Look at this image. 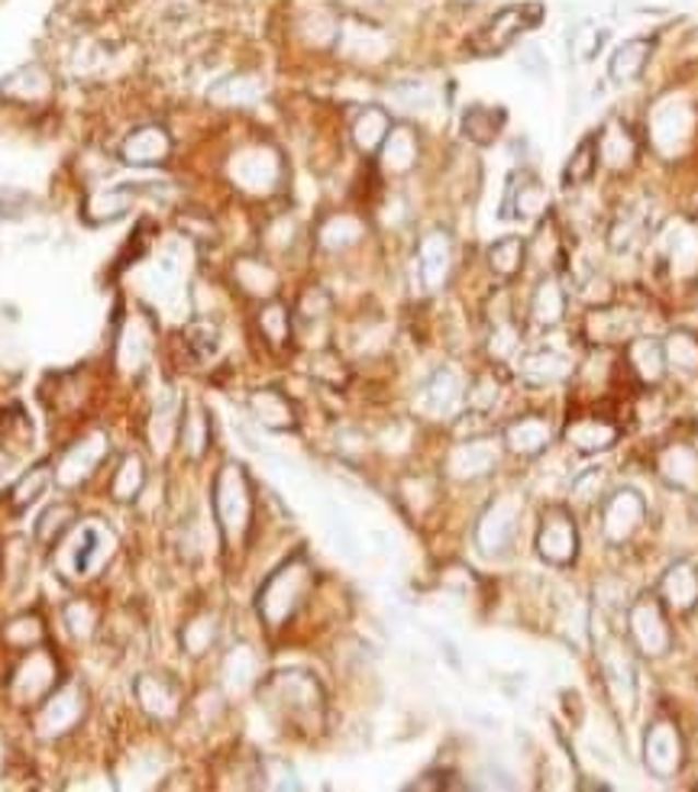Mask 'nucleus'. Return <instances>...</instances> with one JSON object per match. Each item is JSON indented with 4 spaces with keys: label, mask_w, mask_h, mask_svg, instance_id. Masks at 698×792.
<instances>
[{
    "label": "nucleus",
    "mask_w": 698,
    "mask_h": 792,
    "mask_svg": "<svg viewBox=\"0 0 698 792\" xmlns=\"http://www.w3.org/2000/svg\"><path fill=\"white\" fill-rule=\"evenodd\" d=\"M307 589V567L304 563H288L276 576L266 582V589L259 592V612L263 618L279 628L281 621L298 608L301 595Z\"/></svg>",
    "instance_id": "4"
},
{
    "label": "nucleus",
    "mask_w": 698,
    "mask_h": 792,
    "mask_svg": "<svg viewBox=\"0 0 698 792\" xmlns=\"http://www.w3.org/2000/svg\"><path fill=\"white\" fill-rule=\"evenodd\" d=\"M263 94H266L263 78H256V74H230V78H220L210 88L208 97L217 107H253L256 101H263Z\"/></svg>",
    "instance_id": "20"
},
{
    "label": "nucleus",
    "mask_w": 698,
    "mask_h": 792,
    "mask_svg": "<svg viewBox=\"0 0 698 792\" xmlns=\"http://www.w3.org/2000/svg\"><path fill=\"white\" fill-rule=\"evenodd\" d=\"M531 317L540 324V327H557L559 321L566 317V291L559 289L557 279H544L534 298H531Z\"/></svg>",
    "instance_id": "30"
},
{
    "label": "nucleus",
    "mask_w": 698,
    "mask_h": 792,
    "mask_svg": "<svg viewBox=\"0 0 698 792\" xmlns=\"http://www.w3.org/2000/svg\"><path fill=\"white\" fill-rule=\"evenodd\" d=\"M666 350V365L683 369V372H698V343L686 334H676L663 343Z\"/></svg>",
    "instance_id": "38"
},
{
    "label": "nucleus",
    "mask_w": 698,
    "mask_h": 792,
    "mask_svg": "<svg viewBox=\"0 0 698 792\" xmlns=\"http://www.w3.org/2000/svg\"><path fill=\"white\" fill-rule=\"evenodd\" d=\"M618 436H621V428L615 421H608L605 415H582L566 424V443L575 453H602V450L615 446Z\"/></svg>",
    "instance_id": "14"
},
{
    "label": "nucleus",
    "mask_w": 698,
    "mask_h": 792,
    "mask_svg": "<svg viewBox=\"0 0 698 792\" xmlns=\"http://www.w3.org/2000/svg\"><path fill=\"white\" fill-rule=\"evenodd\" d=\"M602 676H605V686H608V692L615 696V702H621V706L633 702V696H637V679H633V663H630L625 650H602Z\"/></svg>",
    "instance_id": "21"
},
{
    "label": "nucleus",
    "mask_w": 698,
    "mask_h": 792,
    "mask_svg": "<svg viewBox=\"0 0 698 792\" xmlns=\"http://www.w3.org/2000/svg\"><path fill=\"white\" fill-rule=\"evenodd\" d=\"M508 114L501 107H486V104H473L463 114V137L479 145H489L498 140L501 127H504Z\"/></svg>",
    "instance_id": "27"
},
{
    "label": "nucleus",
    "mask_w": 698,
    "mask_h": 792,
    "mask_svg": "<svg viewBox=\"0 0 698 792\" xmlns=\"http://www.w3.org/2000/svg\"><path fill=\"white\" fill-rule=\"evenodd\" d=\"M686 760V747H683V734L673 721H656L650 724L647 737H643V764L653 777L660 780H673L683 770Z\"/></svg>",
    "instance_id": "5"
},
{
    "label": "nucleus",
    "mask_w": 698,
    "mask_h": 792,
    "mask_svg": "<svg viewBox=\"0 0 698 792\" xmlns=\"http://www.w3.org/2000/svg\"><path fill=\"white\" fill-rule=\"evenodd\" d=\"M233 279H236L240 289L246 291V294H253V298H272L276 289H279V272L269 263H263V259H240L233 266Z\"/></svg>",
    "instance_id": "28"
},
{
    "label": "nucleus",
    "mask_w": 698,
    "mask_h": 792,
    "mask_svg": "<svg viewBox=\"0 0 698 792\" xmlns=\"http://www.w3.org/2000/svg\"><path fill=\"white\" fill-rule=\"evenodd\" d=\"M420 143L418 133L411 127H392V133L385 137V143L379 149V159L385 165V172L392 175H405L418 165Z\"/></svg>",
    "instance_id": "19"
},
{
    "label": "nucleus",
    "mask_w": 698,
    "mask_h": 792,
    "mask_svg": "<svg viewBox=\"0 0 698 792\" xmlns=\"http://www.w3.org/2000/svg\"><path fill=\"white\" fill-rule=\"evenodd\" d=\"M605 489H608L605 469H602V466H589V469H582V473L572 479V502H598V499H605Z\"/></svg>",
    "instance_id": "37"
},
{
    "label": "nucleus",
    "mask_w": 698,
    "mask_h": 792,
    "mask_svg": "<svg viewBox=\"0 0 698 792\" xmlns=\"http://www.w3.org/2000/svg\"><path fill=\"white\" fill-rule=\"evenodd\" d=\"M647 517V504L640 499V492L621 489L615 496L605 499V514H602V534L608 537V544H625L630 540L640 524Z\"/></svg>",
    "instance_id": "9"
},
{
    "label": "nucleus",
    "mask_w": 698,
    "mask_h": 792,
    "mask_svg": "<svg viewBox=\"0 0 698 792\" xmlns=\"http://www.w3.org/2000/svg\"><path fill=\"white\" fill-rule=\"evenodd\" d=\"M172 149H175V143L168 137V130L149 124V127L127 133L117 155H120L124 165H162V162H168Z\"/></svg>",
    "instance_id": "13"
},
{
    "label": "nucleus",
    "mask_w": 698,
    "mask_h": 792,
    "mask_svg": "<svg viewBox=\"0 0 698 792\" xmlns=\"http://www.w3.org/2000/svg\"><path fill=\"white\" fill-rule=\"evenodd\" d=\"M660 602L679 615L693 612L698 605V570L693 563H673L660 579Z\"/></svg>",
    "instance_id": "15"
},
{
    "label": "nucleus",
    "mask_w": 698,
    "mask_h": 792,
    "mask_svg": "<svg viewBox=\"0 0 698 792\" xmlns=\"http://www.w3.org/2000/svg\"><path fill=\"white\" fill-rule=\"evenodd\" d=\"M524 259H527V243L521 236H501L489 246V269L501 279L517 276Z\"/></svg>",
    "instance_id": "32"
},
{
    "label": "nucleus",
    "mask_w": 698,
    "mask_h": 792,
    "mask_svg": "<svg viewBox=\"0 0 698 792\" xmlns=\"http://www.w3.org/2000/svg\"><path fill=\"white\" fill-rule=\"evenodd\" d=\"M259 330L272 347H284L291 340V311L281 301H269L259 311Z\"/></svg>",
    "instance_id": "35"
},
{
    "label": "nucleus",
    "mask_w": 698,
    "mask_h": 792,
    "mask_svg": "<svg viewBox=\"0 0 698 792\" xmlns=\"http://www.w3.org/2000/svg\"><path fill=\"white\" fill-rule=\"evenodd\" d=\"M595 143H598V162H605L608 168H625L637 155V143L630 137V130L618 120L605 124L602 133H595Z\"/></svg>",
    "instance_id": "24"
},
{
    "label": "nucleus",
    "mask_w": 698,
    "mask_h": 792,
    "mask_svg": "<svg viewBox=\"0 0 698 792\" xmlns=\"http://www.w3.org/2000/svg\"><path fill=\"white\" fill-rule=\"evenodd\" d=\"M650 62V43L647 39H628L625 46L615 49L612 62H608V74L615 81H633Z\"/></svg>",
    "instance_id": "33"
},
{
    "label": "nucleus",
    "mask_w": 698,
    "mask_h": 792,
    "mask_svg": "<svg viewBox=\"0 0 698 792\" xmlns=\"http://www.w3.org/2000/svg\"><path fill=\"white\" fill-rule=\"evenodd\" d=\"M359 236H362V220L352 214L330 217V220L324 223V230H321V243H324L327 249H334V253L352 246Z\"/></svg>",
    "instance_id": "36"
},
{
    "label": "nucleus",
    "mask_w": 698,
    "mask_h": 792,
    "mask_svg": "<svg viewBox=\"0 0 698 792\" xmlns=\"http://www.w3.org/2000/svg\"><path fill=\"white\" fill-rule=\"evenodd\" d=\"M544 20V3H508L501 10H495L489 20L476 30V36L469 39V49L479 59L501 56L504 49H511L527 30H534Z\"/></svg>",
    "instance_id": "1"
},
{
    "label": "nucleus",
    "mask_w": 698,
    "mask_h": 792,
    "mask_svg": "<svg viewBox=\"0 0 698 792\" xmlns=\"http://www.w3.org/2000/svg\"><path fill=\"white\" fill-rule=\"evenodd\" d=\"M463 401V382L453 369H440L433 372V378L427 382L423 388V405L433 411V415H450L456 411Z\"/></svg>",
    "instance_id": "25"
},
{
    "label": "nucleus",
    "mask_w": 698,
    "mask_h": 792,
    "mask_svg": "<svg viewBox=\"0 0 698 792\" xmlns=\"http://www.w3.org/2000/svg\"><path fill=\"white\" fill-rule=\"evenodd\" d=\"M495 466H498V446L491 440H469L450 459V469L459 479H479V476L491 473Z\"/></svg>",
    "instance_id": "23"
},
{
    "label": "nucleus",
    "mask_w": 698,
    "mask_h": 792,
    "mask_svg": "<svg viewBox=\"0 0 698 792\" xmlns=\"http://www.w3.org/2000/svg\"><path fill=\"white\" fill-rule=\"evenodd\" d=\"M249 508H253V502H249V482L243 476V466H226V473L217 482V511H220L223 534L230 540L246 534Z\"/></svg>",
    "instance_id": "7"
},
{
    "label": "nucleus",
    "mask_w": 698,
    "mask_h": 792,
    "mask_svg": "<svg viewBox=\"0 0 698 792\" xmlns=\"http://www.w3.org/2000/svg\"><path fill=\"white\" fill-rule=\"evenodd\" d=\"M388 133H392V117H388L385 107L369 104V107H362V110L356 114V120H352V143H356L359 152H365V155L379 152Z\"/></svg>",
    "instance_id": "22"
},
{
    "label": "nucleus",
    "mask_w": 698,
    "mask_h": 792,
    "mask_svg": "<svg viewBox=\"0 0 698 792\" xmlns=\"http://www.w3.org/2000/svg\"><path fill=\"white\" fill-rule=\"evenodd\" d=\"M521 511L524 504L517 496H501L489 504V511L482 514L479 521V531H476V540H479V550L489 554V557H501L514 534H517V524H521Z\"/></svg>",
    "instance_id": "6"
},
{
    "label": "nucleus",
    "mask_w": 698,
    "mask_h": 792,
    "mask_svg": "<svg viewBox=\"0 0 698 792\" xmlns=\"http://www.w3.org/2000/svg\"><path fill=\"white\" fill-rule=\"evenodd\" d=\"M572 372V365L566 357H559V353H547V350H540V353H531L527 360L521 362V375L531 382V385H557L562 382L566 375Z\"/></svg>",
    "instance_id": "31"
},
{
    "label": "nucleus",
    "mask_w": 698,
    "mask_h": 792,
    "mask_svg": "<svg viewBox=\"0 0 698 792\" xmlns=\"http://www.w3.org/2000/svg\"><path fill=\"white\" fill-rule=\"evenodd\" d=\"M537 554L550 567H572L579 557V527L572 521V511L562 504H550L537 527Z\"/></svg>",
    "instance_id": "3"
},
{
    "label": "nucleus",
    "mask_w": 698,
    "mask_h": 792,
    "mask_svg": "<svg viewBox=\"0 0 698 792\" xmlns=\"http://www.w3.org/2000/svg\"><path fill=\"white\" fill-rule=\"evenodd\" d=\"M276 692V706L288 719H311L321 712V686L307 673H281L279 679L269 683Z\"/></svg>",
    "instance_id": "8"
},
{
    "label": "nucleus",
    "mask_w": 698,
    "mask_h": 792,
    "mask_svg": "<svg viewBox=\"0 0 698 792\" xmlns=\"http://www.w3.org/2000/svg\"><path fill=\"white\" fill-rule=\"evenodd\" d=\"M602 43H605V33H598L595 26H579V30H572V53H575L579 59H585V62L598 56Z\"/></svg>",
    "instance_id": "40"
},
{
    "label": "nucleus",
    "mask_w": 698,
    "mask_h": 792,
    "mask_svg": "<svg viewBox=\"0 0 698 792\" xmlns=\"http://www.w3.org/2000/svg\"><path fill=\"white\" fill-rule=\"evenodd\" d=\"M253 415L266 424V428H272V431H291L294 428V408H291V401L276 392V388H263V392H256L253 395Z\"/></svg>",
    "instance_id": "29"
},
{
    "label": "nucleus",
    "mask_w": 698,
    "mask_h": 792,
    "mask_svg": "<svg viewBox=\"0 0 698 792\" xmlns=\"http://www.w3.org/2000/svg\"><path fill=\"white\" fill-rule=\"evenodd\" d=\"M628 634L630 644L640 650L643 656H663L673 648V631L666 625V612L660 595H647L637 598L628 612Z\"/></svg>",
    "instance_id": "2"
},
{
    "label": "nucleus",
    "mask_w": 698,
    "mask_h": 792,
    "mask_svg": "<svg viewBox=\"0 0 698 792\" xmlns=\"http://www.w3.org/2000/svg\"><path fill=\"white\" fill-rule=\"evenodd\" d=\"M628 369L643 385L660 382L663 372H666V350H663V343L647 340V337H643V340H633L628 347Z\"/></svg>",
    "instance_id": "26"
},
{
    "label": "nucleus",
    "mask_w": 698,
    "mask_h": 792,
    "mask_svg": "<svg viewBox=\"0 0 698 792\" xmlns=\"http://www.w3.org/2000/svg\"><path fill=\"white\" fill-rule=\"evenodd\" d=\"M660 476L679 492L698 489V453L686 443H673L660 453Z\"/></svg>",
    "instance_id": "18"
},
{
    "label": "nucleus",
    "mask_w": 698,
    "mask_h": 792,
    "mask_svg": "<svg viewBox=\"0 0 698 792\" xmlns=\"http://www.w3.org/2000/svg\"><path fill=\"white\" fill-rule=\"evenodd\" d=\"M279 155L272 149H263V145L243 149L233 159V182L240 188H249V191H269L279 182Z\"/></svg>",
    "instance_id": "12"
},
{
    "label": "nucleus",
    "mask_w": 698,
    "mask_h": 792,
    "mask_svg": "<svg viewBox=\"0 0 698 792\" xmlns=\"http://www.w3.org/2000/svg\"><path fill=\"white\" fill-rule=\"evenodd\" d=\"M453 272V240L443 230H430L418 243V276L427 291H440Z\"/></svg>",
    "instance_id": "11"
},
{
    "label": "nucleus",
    "mask_w": 698,
    "mask_h": 792,
    "mask_svg": "<svg viewBox=\"0 0 698 792\" xmlns=\"http://www.w3.org/2000/svg\"><path fill=\"white\" fill-rule=\"evenodd\" d=\"M595 172H598V143H595V137H585L582 143L575 145V152L569 155V162H566L562 185L566 188L585 185V182L595 178Z\"/></svg>",
    "instance_id": "34"
},
{
    "label": "nucleus",
    "mask_w": 698,
    "mask_h": 792,
    "mask_svg": "<svg viewBox=\"0 0 698 792\" xmlns=\"http://www.w3.org/2000/svg\"><path fill=\"white\" fill-rule=\"evenodd\" d=\"M392 97H395V104H402V107H408V110H423V107L433 104V91H430L423 81H402V84H395V88H392Z\"/></svg>",
    "instance_id": "39"
},
{
    "label": "nucleus",
    "mask_w": 698,
    "mask_h": 792,
    "mask_svg": "<svg viewBox=\"0 0 698 792\" xmlns=\"http://www.w3.org/2000/svg\"><path fill=\"white\" fill-rule=\"evenodd\" d=\"M337 49L344 56H349V59H359V62H379V59L388 56L392 39H388V33L382 26L365 23L362 16H356V20H344L340 23Z\"/></svg>",
    "instance_id": "10"
},
{
    "label": "nucleus",
    "mask_w": 698,
    "mask_h": 792,
    "mask_svg": "<svg viewBox=\"0 0 698 792\" xmlns=\"http://www.w3.org/2000/svg\"><path fill=\"white\" fill-rule=\"evenodd\" d=\"M547 211V188L521 172V175H511L508 182V198L501 205V214L504 217H521V220H531V217H540Z\"/></svg>",
    "instance_id": "16"
},
{
    "label": "nucleus",
    "mask_w": 698,
    "mask_h": 792,
    "mask_svg": "<svg viewBox=\"0 0 698 792\" xmlns=\"http://www.w3.org/2000/svg\"><path fill=\"white\" fill-rule=\"evenodd\" d=\"M504 443L517 456H537L554 443V428L544 415H524L504 428Z\"/></svg>",
    "instance_id": "17"
}]
</instances>
